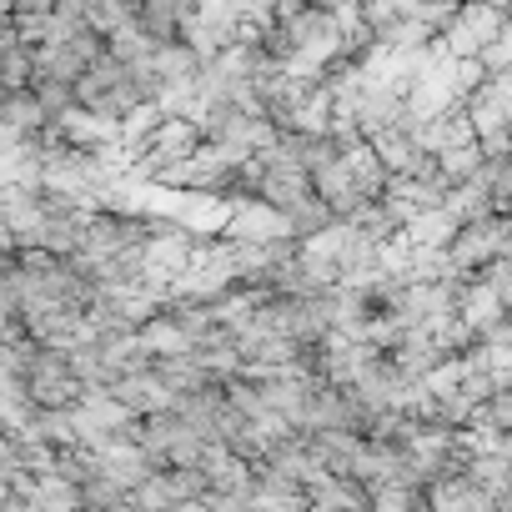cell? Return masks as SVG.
<instances>
[{
	"mask_svg": "<svg viewBox=\"0 0 512 512\" xmlns=\"http://www.w3.org/2000/svg\"><path fill=\"white\" fill-rule=\"evenodd\" d=\"M76 96H81L86 111H101V116H111V121H126L131 111L151 106V101H146V81H141V71L126 66L121 56H111V46H106V56L81 76Z\"/></svg>",
	"mask_w": 512,
	"mask_h": 512,
	"instance_id": "cell-1",
	"label": "cell"
},
{
	"mask_svg": "<svg viewBox=\"0 0 512 512\" xmlns=\"http://www.w3.org/2000/svg\"><path fill=\"white\" fill-rule=\"evenodd\" d=\"M502 256H512V216L507 211H487L477 221H462L452 246H447V262L467 277H482Z\"/></svg>",
	"mask_w": 512,
	"mask_h": 512,
	"instance_id": "cell-2",
	"label": "cell"
},
{
	"mask_svg": "<svg viewBox=\"0 0 512 512\" xmlns=\"http://www.w3.org/2000/svg\"><path fill=\"white\" fill-rule=\"evenodd\" d=\"M502 31H507V16L492 6V0H467V6L452 11V21H447V31L437 36V46H442L452 61H482V56L497 46Z\"/></svg>",
	"mask_w": 512,
	"mask_h": 512,
	"instance_id": "cell-3",
	"label": "cell"
},
{
	"mask_svg": "<svg viewBox=\"0 0 512 512\" xmlns=\"http://www.w3.org/2000/svg\"><path fill=\"white\" fill-rule=\"evenodd\" d=\"M226 241H297L292 236V221L277 211V206H267V201H241V206H231V221H226Z\"/></svg>",
	"mask_w": 512,
	"mask_h": 512,
	"instance_id": "cell-4",
	"label": "cell"
},
{
	"mask_svg": "<svg viewBox=\"0 0 512 512\" xmlns=\"http://www.w3.org/2000/svg\"><path fill=\"white\" fill-rule=\"evenodd\" d=\"M191 11H196V0H136V31L151 46H176L186 41Z\"/></svg>",
	"mask_w": 512,
	"mask_h": 512,
	"instance_id": "cell-5",
	"label": "cell"
},
{
	"mask_svg": "<svg viewBox=\"0 0 512 512\" xmlns=\"http://www.w3.org/2000/svg\"><path fill=\"white\" fill-rule=\"evenodd\" d=\"M111 397H116L126 412H136V417H156V412H171V407H176L171 387H166L161 372H156V362L141 367V372H131V377H121V382L111 387Z\"/></svg>",
	"mask_w": 512,
	"mask_h": 512,
	"instance_id": "cell-6",
	"label": "cell"
},
{
	"mask_svg": "<svg viewBox=\"0 0 512 512\" xmlns=\"http://www.w3.org/2000/svg\"><path fill=\"white\" fill-rule=\"evenodd\" d=\"M417 136H422V146H427L432 156H447V151H457V146H472V141H477V126L467 121V111H462V106H452V111H442V116L422 121V126H417Z\"/></svg>",
	"mask_w": 512,
	"mask_h": 512,
	"instance_id": "cell-7",
	"label": "cell"
},
{
	"mask_svg": "<svg viewBox=\"0 0 512 512\" xmlns=\"http://www.w3.org/2000/svg\"><path fill=\"white\" fill-rule=\"evenodd\" d=\"M457 312H462V322H467V327H472L477 337H487V332H497V327H502V322L512 317V312L502 307V297H497V292H492V287H487L482 277H477V282H472V287L462 292V302H457Z\"/></svg>",
	"mask_w": 512,
	"mask_h": 512,
	"instance_id": "cell-8",
	"label": "cell"
},
{
	"mask_svg": "<svg viewBox=\"0 0 512 512\" xmlns=\"http://www.w3.org/2000/svg\"><path fill=\"white\" fill-rule=\"evenodd\" d=\"M141 347L161 362V357H186V352H196V337H191L171 312H156L151 322H141Z\"/></svg>",
	"mask_w": 512,
	"mask_h": 512,
	"instance_id": "cell-9",
	"label": "cell"
},
{
	"mask_svg": "<svg viewBox=\"0 0 512 512\" xmlns=\"http://www.w3.org/2000/svg\"><path fill=\"white\" fill-rule=\"evenodd\" d=\"M482 66H487V76H512V26L497 36V46L482 56Z\"/></svg>",
	"mask_w": 512,
	"mask_h": 512,
	"instance_id": "cell-10",
	"label": "cell"
}]
</instances>
